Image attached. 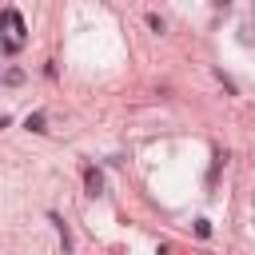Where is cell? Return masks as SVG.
<instances>
[{"label":"cell","instance_id":"6da1fadb","mask_svg":"<svg viewBox=\"0 0 255 255\" xmlns=\"http://www.w3.org/2000/svg\"><path fill=\"white\" fill-rule=\"evenodd\" d=\"M0 44H4V52H20L24 48V20H20V12L16 8H4L0 12Z\"/></svg>","mask_w":255,"mask_h":255},{"label":"cell","instance_id":"7a4b0ae2","mask_svg":"<svg viewBox=\"0 0 255 255\" xmlns=\"http://www.w3.org/2000/svg\"><path fill=\"white\" fill-rule=\"evenodd\" d=\"M84 187H88V195H104V175H100V167H84Z\"/></svg>","mask_w":255,"mask_h":255},{"label":"cell","instance_id":"3957f363","mask_svg":"<svg viewBox=\"0 0 255 255\" xmlns=\"http://www.w3.org/2000/svg\"><path fill=\"white\" fill-rule=\"evenodd\" d=\"M48 219H52V223H56V231H60V247H64V251H72V235H68V223H64L56 211H52Z\"/></svg>","mask_w":255,"mask_h":255},{"label":"cell","instance_id":"277c9868","mask_svg":"<svg viewBox=\"0 0 255 255\" xmlns=\"http://www.w3.org/2000/svg\"><path fill=\"white\" fill-rule=\"evenodd\" d=\"M24 128H28V131H48V128H44V112H32V116L24 120Z\"/></svg>","mask_w":255,"mask_h":255},{"label":"cell","instance_id":"5b68a950","mask_svg":"<svg viewBox=\"0 0 255 255\" xmlns=\"http://www.w3.org/2000/svg\"><path fill=\"white\" fill-rule=\"evenodd\" d=\"M195 235L207 239V235H211V223H207V219H195Z\"/></svg>","mask_w":255,"mask_h":255}]
</instances>
